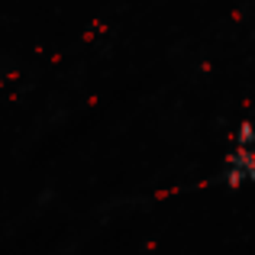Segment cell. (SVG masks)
I'll return each mask as SVG.
<instances>
[]
</instances>
